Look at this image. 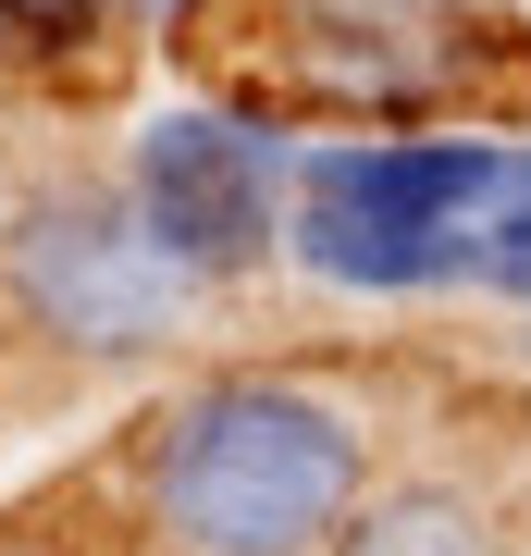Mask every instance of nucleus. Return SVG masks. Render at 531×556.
I'll use <instances>...</instances> for the list:
<instances>
[{
  "label": "nucleus",
  "instance_id": "nucleus-1",
  "mask_svg": "<svg viewBox=\"0 0 531 556\" xmlns=\"http://www.w3.org/2000/svg\"><path fill=\"white\" fill-rule=\"evenodd\" d=\"M383 433L309 371H186L124 445V507L161 556H334Z\"/></svg>",
  "mask_w": 531,
  "mask_h": 556
},
{
  "label": "nucleus",
  "instance_id": "nucleus-2",
  "mask_svg": "<svg viewBox=\"0 0 531 556\" xmlns=\"http://www.w3.org/2000/svg\"><path fill=\"white\" fill-rule=\"evenodd\" d=\"M519 137L482 124H346L296 149L285 260L334 298H445L482 285V211Z\"/></svg>",
  "mask_w": 531,
  "mask_h": 556
},
{
  "label": "nucleus",
  "instance_id": "nucleus-3",
  "mask_svg": "<svg viewBox=\"0 0 531 556\" xmlns=\"http://www.w3.org/2000/svg\"><path fill=\"white\" fill-rule=\"evenodd\" d=\"M296 149L285 112H248V100H174L137 124L124 149V199H137L149 248L174 260L186 285H248L285 260V223H296Z\"/></svg>",
  "mask_w": 531,
  "mask_h": 556
},
{
  "label": "nucleus",
  "instance_id": "nucleus-4",
  "mask_svg": "<svg viewBox=\"0 0 531 556\" xmlns=\"http://www.w3.org/2000/svg\"><path fill=\"white\" fill-rule=\"evenodd\" d=\"M198 285L174 260L149 248V223L124 186H50V199H25L0 223V309L25 321L38 346L87 358V371H112V358H161L174 346Z\"/></svg>",
  "mask_w": 531,
  "mask_h": 556
},
{
  "label": "nucleus",
  "instance_id": "nucleus-5",
  "mask_svg": "<svg viewBox=\"0 0 531 556\" xmlns=\"http://www.w3.org/2000/svg\"><path fill=\"white\" fill-rule=\"evenodd\" d=\"M482 62L457 0H260V87L285 112L346 124H433Z\"/></svg>",
  "mask_w": 531,
  "mask_h": 556
},
{
  "label": "nucleus",
  "instance_id": "nucleus-6",
  "mask_svg": "<svg viewBox=\"0 0 531 556\" xmlns=\"http://www.w3.org/2000/svg\"><path fill=\"white\" fill-rule=\"evenodd\" d=\"M334 556H507V507L457 470H408V482H371Z\"/></svg>",
  "mask_w": 531,
  "mask_h": 556
},
{
  "label": "nucleus",
  "instance_id": "nucleus-7",
  "mask_svg": "<svg viewBox=\"0 0 531 556\" xmlns=\"http://www.w3.org/2000/svg\"><path fill=\"white\" fill-rule=\"evenodd\" d=\"M112 0H0V62H38V75H75V62L112 50Z\"/></svg>",
  "mask_w": 531,
  "mask_h": 556
},
{
  "label": "nucleus",
  "instance_id": "nucleus-8",
  "mask_svg": "<svg viewBox=\"0 0 531 556\" xmlns=\"http://www.w3.org/2000/svg\"><path fill=\"white\" fill-rule=\"evenodd\" d=\"M482 285L531 309V149H507V186H494V211H482Z\"/></svg>",
  "mask_w": 531,
  "mask_h": 556
},
{
  "label": "nucleus",
  "instance_id": "nucleus-9",
  "mask_svg": "<svg viewBox=\"0 0 531 556\" xmlns=\"http://www.w3.org/2000/svg\"><path fill=\"white\" fill-rule=\"evenodd\" d=\"M0 556H124L75 495H50V507H0Z\"/></svg>",
  "mask_w": 531,
  "mask_h": 556
},
{
  "label": "nucleus",
  "instance_id": "nucleus-10",
  "mask_svg": "<svg viewBox=\"0 0 531 556\" xmlns=\"http://www.w3.org/2000/svg\"><path fill=\"white\" fill-rule=\"evenodd\" d=\"M112 13H124V25H149V38H174V25H198L211 0H112Z\"/></svg>",
  "mask_w": 531,
  "mask_h": 556
},
{
  "label": "nucleus",
  "instance_id": "nucleus-11",
  "mask_svg": "<svg viewBox=\"0 0 531 556\" xmlns=\"http://www.w3.org/2000/svg\"><path fill=\"white\" fill-rule=\"evenodd\" d=\"M519 358H531V334H519Z\"/></svg>",
  "mask_w": 531,
  "mask_h": 556
}]
</instances>
